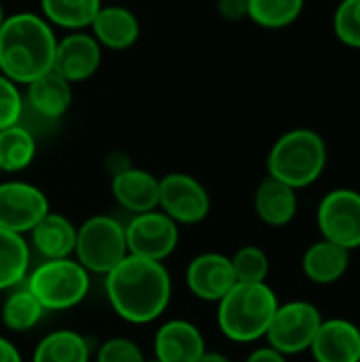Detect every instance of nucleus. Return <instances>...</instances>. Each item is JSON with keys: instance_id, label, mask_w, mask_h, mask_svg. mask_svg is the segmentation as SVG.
<instances>
[{"instance_id": "obj_26", "label": "nucleus", "mask_w": 360, "mask_h": 362, "mask_svg": "<svg viewBox=\"0 0 360 362\" xmlns=\"http://www.w3.org/2000/svg\"><path fill=\"white\" fill-rule=\"evenodd\" d=\"M42 316H45V308L28 291V286L11 288L0 310V318L4 327L13 333H25L34 329L42 320Z\"/></svg>"}, {"instance_id": "obj_25", "label": "nucleus", "mask_w": 360, "mask_h": 362, "mask_svg": "<svg viewBox=\"0 0 360 362\" xmlns=\"http://www.w3.org/2000/svg\"><path fill=\"white\" fill-rule=\"evenodd\" d=\"M36 157L34 134L21 123L0 129V172H23Z\"/></svg>"}, {"instance_id": "obj_13", "label": "nucleus", "mask_w": 360, "mask_h": 362, "mask_svg": "<svg viewBox=\"0 0 360 362\" xmlns=\"http://www.w3.org/2000/svg\"><path fill=\"white\" fill-rule=\"evenodd\" d=\"M187 286L199 301L219 303L238 282L231 269L229 257L221 252H202L197 255L185 274Z\"/></svg>"}, {"instance_id": "obj_10", "label": "nucleus", "mask_w": 360, "mask_h": 362, "mask_svg": "<svg viewBox=\"0 0 360 362\" xmlns=\"http://www.w3.org/2000/svg\"><path fill=\"white\" fill-rule=\"evenodd\" d=\"M125 240H127V252L132 257L159 261L168 259L180 240L178 225L163 214L159 208L142 214H134V218L125 227Z\"/></svg>"}, {"instance_id": "obj_14", "label": "nucleus", "mask_w": 360, "mask_h": 362, "mask_svg": "<svg viewBox=\"0 0 360 362\" xmlns=\"http://www.w3.org/2000/svg\"><path fill=\"white\" fill-rule=\"evenodd\" d=\"M155 361L157 362H197L206 352L202 331L189 320H168L155 333Z\"/></svg>"}, {"instance_id": "obj_29", "label": "nucleus", "mask_w": 360, "mask_h": 362, "mask_svg": "<svg viewBox=\"0 0 360 362\" xmlns=\"http://www.w3.org/2000/svg\"><path fill=\"white\" fill-rule=\"evenodd\" d=\"M333 32L350 49H360V0H342L333 13Z\"/></svg>"}, {"instance_id": "obj_7", "label": "nucleus", "mask_w": 360, "mask_h": 362, "mask_svg": "<svg viewBox=\"0 0 360 362\" xmlns=\"http://www.w3.org/2000/svg\"><path fill=\"white\" fill-rule=\"evenodd\" d=\"M323 314L318 305L310 301H286L280 303L272 325L265 333L267 346L284 356H295L310 352V346L323 325Z\"/></svg>"}, {"instance_id": "obj_21", "label": "nucleus", "mask_w": 360, "mask_h": 362, "mask_svg": "<svg viewBox=\"0 0 360 362\" xmlns=\"http://www.w3.org/2000/svg\"><path fill=\"white\" fill-rule=\"evenodd\" d=\"M32 246L49 259H68L74 255L76 246V227L70 218L59 212H47L30 231Z\"/></svg>"}, {"instance_id": "obj_16", "label": "nucleus", "mask_w": 360, "mask_h": 362, "mask_svg": "<svg viewBox=\"0 0 360 362\" xmlns=\"http://www.w3.org/2000/svg\"><path fill=\"white\" fill-rule=\"evenodd\" d=\"M89 30L98 45L110 51H127L140 38V21L136 13L121 4H102Z\"/></svg>"}, {"instance_id": "obj_32", "label": "nucleus", "mask_w": 360, "mask_h": 362, "mask_svg": "<svg viewBox=\"0 0 360 362\" xmlns=\"http://www.w3.org/2000/svg\"><path fill=\"white\" fill-rule=\"evenodd\" d=\"M216 13L225 21L248 19V0H216Z\"/></svg>"}, {"instance_id": "obj_31", "label": "nucleus", "mask_w": 360, "mask_h": 362, "mask_svg": "<svg viewBox=\"0 0 360 362\" xmlns=\"http://www.w3.org/2000/svg\"><path fill=\"white\" fill-rule=\"evenodd\" d=\"M95 362H146L136 341L127 337H110L95 350Z\"/></svg>"}, {"instance_id": "obj_20", "label": "nucleus", "mask_w": 360, "mask_h": 362, "mask_svg": "<svg viewBox=\"0 0 360 362\" xmlns=\"http://www.w3.org/2000/svg\"><path fill=\"white\" fill-rule=\"evenodd\" d=\"M350 255H352L350 250L320 238L303 252L301 269L310 282L318 286H331L348 274Z\"/></svg>"}, {"instance_id": "obj_4", "label": "nucleus", "mask_w": 360, "mask_h": 362, "mask_svg": "<svg viewBox=\"0 0 360 362\" xmlns=\"http://www.w3.org/2000/svg\"><path fill=\"white\" fill-rule=\"evenodd\" d=\"M329 151L325 138L310 127L284 132L267 155V176L301 191L314 185L327 168Z\"/></svg>"}, {"instance_id": "obj_28", "label": "nucleus", "mask_w": 360, "mask_h": 362, "mask_svg": "<svg viewBox=\"0 0 360 362\" xmlns=\"http://www.w3.org/2000/svg\"><path fill=\"white\" fill-rule=\"evenodd\" d=\"M236 282L242 284H263L269 276V257L259 246H242L229 257Z\"/></svg>"}, {"instance_id": "obj_12", "label": "nucleus", "mask_w": 360, "mask_h": 362, "mask_svg": "<svg viewBox=\"0 0 360 362\" xmlns=\"http://www.w3.org/2000/svg\"><path fill=\"white\" fill-rule=\"evenodd\" d=\"M102 47L89 32H68L64 38H57L53 70L72 83H83L91 78L102 66Z\"/></svg>"}, {"instance_id": "obj_19", "label": "nucleus", "mask_w": 360, "mask_h": 362, "mask_svg": "<svg viewBox=\"0 0 360 362\" xmlns=\"http://www.w3.org/2000/svg\"><path fill=\"white\" fill-rule=\"evenodd\" d=\"M23 100L42 119H62L72 104V85L55 70H49L25 85Z\"/></svg>"}, {"instance_id": "obj_35", "label": "nucleus", "mask_w": 360, "mask_h": 362, "mask_svg": "<svg viewBox=\"0 0 360 362\" xmlns=\"http://www.w3.org/2000/svg\"><path fill=\"white\" fill-rule=\"evenodd\" d=\"M197 362H233L227 354H223V352H210V350H206L204 352V356L199 358Z\"/></svg>"}, {"instance_id": "obj_17", "label": "nucleus", "mask_w": 360, "mask_h": 362, "mask_svg": "<svg viewBox=\"0 0 360 362\" xmlns=\"http://www.w3.org/2000/svg\"><path fill=\"white\" fill-rule=\"evenodd\" d=\"M110 191L115 202L132 214L159 208V178L142 168H127L112 176Z\"/></svg>"}, {"instance_id": "obj_22", "label": "nucleus", "mask_w": 360, "mask_h": 362, "mask_svg": "<svg viewBox=\"0 0 360 362\" xmlns=\"http://www.w3.org/2000/svg\"><path fill=\"white\" fill-rule=\"evenodd\" d=\"M91 361V346L89 341L70 329L53 331L45 335L36 350L32 362H89Z\"/></svg>"}, {"instance_id": "obj_5", "label": "nucleus", "mask_w": 360, "mask_h": 362, "mask_svg": "<svg viewBox=\"0 0 360 362\" xmlns=\"http://www.w3.org/2000/svg\"><path fill=\"white\" fill-rule=\"evenodd\" d=\"M89 276L76 259H49L28 274L25 286L45 312H62L76 308L87 297L91 286Z\"/></svg>"}, {"instance_id": "obj_9", "label": "nucleus", "mask_w": 360, "mask_h": 362, "mask_svg": "<svg viewBox=\"0 0 360 362\" xmlns=\"http://www.w3.org/2000/svg\"><path fill=\"white\" fill-rule=\"evenodd\" d=\"M159 210L176 225H197L210 214V193L191 174H166L159 178Z\"/></svg>"}, {"instance_id": "obj_6", "label": "nucleus", "mask_w": 360, "mask_h": 362, "mask_svg": "<svg viewBox=\"0 0 360 362\" xmlns=\"http://www.w3.org/2000/svg\"><path fill=\"white\" fill-rule=\"evenodd\" d=\"M125 227L112 216H91L81 227H76L74 259L89 272L98 276L110 274L127 257Z\"/></svg>"}, {"instance_id": "obj_23", "label": "nucleus", "mask_w": 360, "mask_h": 362, "mask_svg": "<svg viewBox=\"0 0 360 362\" xmlns=\"http://www.w3.org/2000/svg\"><path fill=\"white\" fill-rule=\"evenodd\" d=\"M102 0H40V15L53 25L68 32H83L91 25Z\"/></svg>"}, {"instance_id": "obj_33", "label": "nucleus", "mask_w": 360, "mask_h": 362, "mask_svg": "<svg viewBox=\"0 0 360 362\" xmlns=\"http://www.w3.org/2000/svg\"><path fill=\"white\" fill-rule=\"evenodd\" d=\"M244 362H289L284 354H280L278 350H274L272 346H263V348H257L252 350L246 361Z\"/></svg>"}, {"instance_id": "obj_34", "label": "nucleus", "mask_w": 360, "mask_h": 362, "mask_svg": "<svg viewBox=\"0 0 360 362\" xmlns=\"http://www.w3.org/2000/svg\"><path fill=\"white\" fill-rule=\"evenodd\" d=\"M0 362H23L19 350L15 348V344H11L2 335H0Z\"/></svg>"}, {"instance_id": "obj_27", "label": "nucleus", "mask_w": 360, "mask_h": 362, "mask_svg": "<svg viewBox=\"0 0 360 362\" xmlns=\"http://www.w3.org/2000/svg\"><path fill=\"white\" fill-rule=\"evenodd\" d=\"M306 0H248V19L265 30H282L303 13Z\"/></svg>"}, {"instance_id": "obj_8", "label": "nucleus", "mask_w": 360, "mask_h": 362, "mask_svg": "<svg viewBox=\"0 0 360 362\" xmlns=\"http://www.w3.org/2000/svg\"><path fill=\"white\" fill-rule=\"evenodd\" d=\"M316 225L323 240L350 252L360 248V191L348 187L329 191L318 204Z\"/></svg>"}, {"instance_id": "obj_1", "label": "nucleus", "mask_w": 360, "mask_h": 362, "mask_svg": "<svg viewBox=\"0 0 360 362\" xmlns=\"http://www.w3.org/2000/svg\"><path fill=\"white\" fill-rule=\"evenodd\" d=\"M104 280L108 303L125 322L149 325L170 305L172 278L159 261L127 255Z\"/></svg>"}, {"instance_id": "obj_24", "label": "nucleus", "mask_w": 360, "mask_h": 362, "mask_svg": "<svg viewBox=\"0 0 360 362\" xmlns=\"http://www.w3.org/2000/svg\"><path fill=\"white\" fill-rule=\"evenodd\" d=\"M30 274V246L23 235L0 229V291L21 286Z\"/></svg>"}, {"instance_id": "obj_11", "label": "nucleus", "mask_w": 360, "mask_h": 362, "mask_svg": "<svg viewBox=\"0 0 360 362\" xmlns=\"http://www.w3.org/2000/svg\"><path fill=\"white\" fill-rule=\"evenodd\" d=\"M47 195L30 182H0V229L23 235L49 212Z\"/></svg>"}, {"instance_id": "obj_2", "label": "nucleus", "mask_w": 360, "mask_h": 362, "mask_svg": "<svg viewBox=\"0 0 360 362\" xmlns=\"http://www.w3.org/2000/svg\"><path fill=\"white\" fill-rule=\"evenodd\" d=\"M57 36L53 25L36 13L4 15L0 25V74L19 87L53 70Z\"/></svg>"}, {"instance_id": "obj_15", "label": "nucleus", "mask_w": 360, "mask_h": 362, "mask_svg": "<svg viewBox=\"0 0 360 362\" xmlns=\"http://www.w3.org/2000/svg\"><path fill=\"white\" fill-rule=\"evenodd\" d=\"M310 354L316 362H360V329L346 318L323 320Z\"/></svg>"}, {"instance_id": "obj_37", "label": "nucleus", "mask_w": 360, "mask_h": 362, "mask_svg": "<svg viewBox=\"0 0 360 362\" xmlns=\"http://www.w3.org/2000/svg\"><path fill=\"white\" fill-rule=\"evenodd\" d=\"M146 362H157V361H146Z\"/></svg>"}, {"instance_id": "obj_3", "label": "nucleus", "mask_w": 360, "mask_h": 362, "mask_svg": "<svg viewBox=\"0 0 360 362\" xmlns=\"http://www.w3.org/2000/svg\"><path fill=\"white\" fill-rule=\"evenodd\" d=\"M280 301L274 288L263 284L238 282L221 301L216 310V322L221 333L238 344H252L265 339L272 318Z\"/></svg>"}, {"instance_id": "obj_18", "label": "nucleus", "mask_w": 360, "mask_h": 362, "mask_svg": "<svg viewBox=\"0 0 360 362\" xmlns=\"http://www.w3.org/2000/svg\"><path fill=\"white\" fill-rule=\"evenodd\" d=\"M299 210L297 191L274 176H265L255 191V212L269 227H286Z\"/></svg>"}, {"instance_id": "obj_36", "label": "nucleus", "mask_w": 360, "mask_h": 362, "mask_svg": "<svg viewBox=\"0 0 360 362\" xmlns=\"http://www.w3.org/2000/svg\"><path fill=\"white\" fill-rule=\"evenodd\" d=\"M2 19H4V11H2V4H0V25H2Z\"/></svg>"}, {"instance_id": "obj_30", "label": "nucleus", "mask_w": 360, "mask_h": 362, "mask_svg": "<svg viewBox=\"0 0 360 362\" xmlns=\"http://www.w3.org/2000/svg\"><path fill=\"white\" fill-rule=\"evenodd\" d=\"M25 100L17 83L0 74V129L21 123Z\"/></svg>"}]
</instances>
